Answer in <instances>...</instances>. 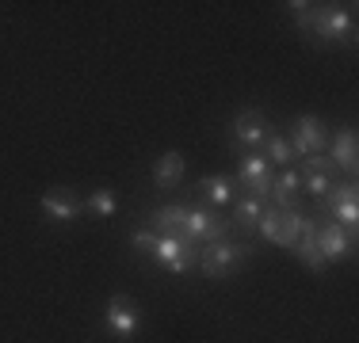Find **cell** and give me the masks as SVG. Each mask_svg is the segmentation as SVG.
Listing matches in <instances>:
<instances>
[{"instance_id":"7","label":"cell","mask_w":359,"mask_h":343,"mask_svg":"<svg viewBox=\"0 0 359 343\" xmlns=\"http://www.w3.org/2000/svg\"><path fill=\"white\" fill-rule=\"evenodd\" d=\"M107 328L115 332L118 340H130V336H138V328H142V313H138V305L130 302V298H123V294H115L107 302Z\"/></svg>"},{"instance_id":"11","label":"cell","mask_w":359,"mask_h":343,"mask_svg":"<svg viewBox=\"0 0 359 343\" xmlns=\"http://www.w3.org/2000/svg\"><path fill=\"white\" fill-rule=\"evenodd\" d=\"M233 137L241 145H264V137H268V122H264V115L256 107L241 111V115L233 118Z\"/></svg>"},{"instance_id":"15","label":"cell","mask_w":359,"mask_h":343,"mask_svg":"<svg viewBox=\"0 0 359 343\" xmlns=\"http://www.w3.org/2000/svg\"><path fill=\"white\" fill-rule=\"evenodd\" d=\"M298 187H302V172L287 168L279 176V183H271V191H268V195H276V210H298V202H294Z\"/></svg>"},{"instance_id":"17","label":"cell","mask_w":359,"mask_h":343,"mask_svg":"<svg viewBox=\"0 0 359 343\" xmlns=\"http://www.w3.org/2000/svg\"><path fill=\"white\" fill-rule=\"evenodd\" d=\"M302 225H306V214L283 210V221H279V248H294L298 237H302Z\"/></svg>"},{"instance_id":"23","label":"cell","mask_w":359,"mask_h":343,"mask_svg":"<svg viewBox=\"0 0 359 343\" xmlns=\"http://www.w3.org/2000/svg\"><path fill=\"white\" fill-rule=\"evenodd\" d=\"M306 160V172H329V176H337V164H332L329 157H321V153H313V157H302Z\"/></svg>"},{"instance_id":"16","label":"cell","mask_w":359,"mask_h":343,"mask_svg":"<svg viewBox=\"0 0 359 343\" xmlns=\"http://www.w3.org/2000/svg\"><path fill=\"white\" fill-rule=\"evenodd\" d=\"M199 187H203V195H207L215 206L233 202V179H229V176H203Z\"/></svg>"},{"instance_id":"4","label":"cell","mask_w":359,"mask_h":343,"mask_svg":"<svg viewBox=\"0 0 359 343\" xmlns=\"http://www.w3.org/2000/svg\"><path fill=\"white\" fill-rule=\"evenodd\" d=\"M321 202H325V210H332L337 225L355 229V221H359V191H355V179H348V183H332L329 191L321 195Z\"/></svg>"},{"instance_id":"12","label":"cell","mask_w":359,"mask_h":343,"mask_svg":"<svg viewBox=\"0 0 359 343\" xmlns=\"http://www.w3.org/2000/svg\"><path fill=\"white\" fill-rule=\"evenodd\" d=\"M184 172H187L184 153H180V149H168L161 160H153V183L168 191V187H176L180 179H184Z\"/></svg>"},{"instance_id":"5","label":"cell","mask_w":359,"mask_h":343,"mask_svg":"<svg viewBox=\"0 0 359 343\" xmlns=\"http://www.w3.org/2000/svg\"><path fill=\"white\" fill-rule=\"evenodd\" d=\"M249 255V248L241 244H229V240H215V244L199 248V267L207 274H215V279H222V274H229L237 267V263Z\"/></svg>"},{"instance_id":"18","label":"cell","mask_w":359,"mask_h":343,"mask_svg":"<svg viewBox=\"0 0 359 343\" xmlns=\"http://www.w3.org/2000/svg\"><path fill=\"white\" fill-rule=\"evenodd\" d=\"M260 214H264V199H241L237 202V210H233V221L245 229V233H256V221H260Z\"/></svg>"},{"instance_id":"24","label":"cell","mask_w":359,"mask_h":343,"mask_svg":"<svg viewBox=\"0 0 359 343\" xmlns=\"http://www.w3.org/2000/svg\"><path fill=\"white\" fill-rule=\"evenodd\" d=\"M130 240H134V248H138V252H149V255H153V248H157V237H153V229H138V233H134Z\"/></svg>"},{"instance_id":"6","label":"cell","mask_w":359,"mask_h":343,"mask_svg":"<svg viewBox=\"0 0 359 343\" xmlns=\"http://www.w3.org/2000/svg\"><path fill=\"white\" fill-rule=\"evenodd\" d=\"M229 233V225L222 218H215V214L210 210H184V221H180V233L176 237H184V240H210V244H215V240H222Z\"/></svg>"},{"instance_id":"10","label":"cell","mask_w":359,"mask_h":343,"mask_svg":"<svg viewBox=\"0 0 359 343\" xmlns=\"http://www.w3.org/2000/svg\"><path fill=\"white\" fill-rule=\"evenodd\" d=\"M237 176H241V183L249 187L256 199H264V195L271 191V164L260 157V153H245V157H241V168H237Z\"/></svg>"},{"instance_id":"1","label":"cell","mask_w":359,"mask_h":343,"mask_svg":"<svg viewBox=\"0 0 359 343\" xmlns=\"http://www.w3.org/2000/svg\"><path fill=\"white\" fill-rule=\"evenodd\" d=\"M290 12H294V20L302 23V27H313L321 34V38L337 42V38H352L355 34V15L348 12V8H329V4H287Z\"/></svg>"},{"instance_id":"13","label":"cell","mask_w":359,"mask_h":343,"mask_svg":"<svg viewBox=\"0 0 359 343\" xmlns=\"http://www.w3.org/2000/svg\"><path fill=\"white\" fill-rule=\"evenodd\" d=\"M329 149H332V164H337V172L344 168L348 176H355V149H359V137L355 130H337V137H329Z\"/></svg>"},{"instance_id":"20","label":"cell","mask_w":359,"mask_h":343,"mask_svg":"<svg viewBox=\"0 0 359 343\" xmlns=\"http://www.w3.org/2000/svg\"><path fill=\"white\" fill-rule=\"evenodd\" d=\"M184 210H187V206H161V210L153 214V225L168 229V233H180V221H184Z\"/></svg>"},{"instance_id":"9","label":"cell","mask_w":359,"mask_h":343,"mask_svg":"<svg viewBox=\"0 0 359 343\" xmlns=\"http://www.w3.org/2000/svg\"><path fill=\"white\" fill-rule=\"evenodd\" d=\"M81 210H84V202L76 199L69 187L42 195V214H46L50 221H57V225H69V221H76V218H81Z\"/></svg>"},{"instance_id":"19","label":"cell","mask_w":359,"mask_h":343,"mask_svg":"<svg viewBox=\"0 0 359 343\" xmlns=\"http://www.w3.org/2000/svg\"><path fill=\"white\" fill-rule=\"evenodd\" d=\"M264 149H268V157H264V160H268V164H271V160H276V164H294V153H290V141H287V137H279V134H268V137H264Z\"/></svg>"},{"instance_id":"8","label":"cell","mask_w":359,"mask_h":343,"mask_svg":"<svg viewBox=\"0 0 359 343\" xmlns=\"http://www.w3.org/2000/svg\"><path fill=\"white\" fill-rule=\"evenodd\" d=\"M352 248H355V229H344V225H337V221L318 225V252L325 255V263L344 260Z\"/></svg>"},{"instance_id":"2","label":"cell","mask_w":359,"mask_h":343,"mask_svg":"<svg viewBox=\"0 0 359 343\" xmlns=\"http://www.w3.org/2000/svg\"><path fill=\"white\" fill-rule=\"evenodd\" d=\"M153 260H157L161 267H168L172 274H184V271H191L195 263H199V248H195L191 240L176 237V233H165V237H157Z\"/></svg>"},{"instance_id":"21","label":"cell","mask_w":359,"mask_h":343,"mask_svg":"<svg viewBox=\"0 0 359 343\" xmlns=\"http://www.w3.org/2000/svg\"><path fill=\"white\" fill-rule=\"evenodd\" d=\"M88 210L100 214V218H111V214H115V191H111V187L92 191V195H88Z\"/></svg>"},{"instance_id":"14","label":"cell","mask_w":359,"mask_h":343,"mask_svg":"<svg viewBox=\"0 0 359 343\" xmlns=\"http://www.w3.org/2000/svg\"><path fill=\"white\" fill-rule=\"evenodd\" d=\"M294 252H298V260H302L310 271H325V267H329V263H325V255L318 252V221H313V218H306L302 237H298Z\"/></svg>"},{"instance_id":"3","label":"cell","mask_w":359,"mask_h":343,"mask_svg":"<svg viewBox=\"0 0 359 343\" xmlns=\"http://www.w3.org/2000/svg\"><path fill=\"white\" fill-rule=\"evenodd\" d=\"M290 141V153L298 157H313V153H321L325 145H329V130H325V122L318 115H298L294 118V134L287 137Z\"/></svg>"},{"instance_id":"22","label":"cell","mask_w":359,"mask_h":343,"mask_svg":"<svg viewBox=\"0 0 359 343\" xmlns=\"http://www.w3.org/2000/svg\"><path fill=\"white\" fill-rule=\"evenodd\" d=\"M332 183H337V176H329V172H306V176H302V187L313 195V199H321Z\"/></svg>"}]
</instances>
